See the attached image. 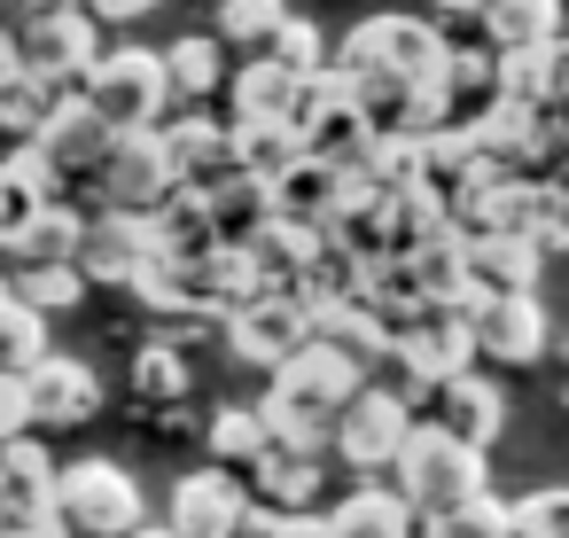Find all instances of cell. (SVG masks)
Here are the masks:
<instances>
[{
	"label": "cell",
	"instance_id": "cell-1",
	"mask_svg": "<svg viewBox=\"0 0 569 538\" xmlns=\"http://www.w3.org/2000/svg\"><path fill=\"white\" fill-rule=\"evenodd\" d=\"M359 390H367V367H359V359H343L336 343H305V351L266 382L258 414H266L273 445H289V452H328L336 414H343Z\"/></svg>",
	"mask_w": 569,
	"mask_h": 538
},
{
	"label": "cell",
	"instance_id": "cell-2",
	"mask_svg": "<svg viewBox=\"0 0 569 538\" xmlns=\"http://www.w3.org/2000/svg\"><path fill=\"white\" fill-rule=\"evenodd\" d=\"M336 71L351 87H452V40L421 17H367L343 32Z\"/></svg>",
	"mask_w": 569,
	"mask_h": 538
},
{
	"label": "cell",
	"instance_id": "cell-3",
	"mask_svg": "<svg viewBox=\"0 0 569 538\" xmlns=\"http://www.w3.org/2000/svg\"><path fill=\"white\" fill-rule=\"evenodd\" d=\"M390 491H398L421 522H437V515L483 499L491 484H483V452H476V445L445 437L437 421H413V437H406V452H398V468H390Z\"/></svg>",
	"mask_w": 569,
	"mask_h": 538
},
{
	"label": "cell",
	"instance_id": "cell-4",
	"mask_svg": "<svg viewBox=\"0 0 569 538\" xmlns=\"http://www.w3.org/2000/svg\"><path fill=\"white\" fill-rule=\"evenodd\" d=\"M87 102L110 133H157L172 118V87H164V48H102Z\"/></svg>",
	"mask_w": 569,
	"mask_h": 538
},
{
	"label": "cell",
	"instance_id": "cell-5",
	"mask_svg": "<svg viewBox=\"0 0 569 538\" xmlns=\"http://www.w3.org/2000/svg\"><path fill=\"white\" fill-rule=\"evenodd\" d=\"M56 515H63L71 538H133V530L149 522V499H141L133 468H118V460L94 452V460H71V468H63Z\"/></svg>",
	"mask_w": 569,
	"mask_h": 538
},
{
	"label": "cell",
	"instance_id": "cell-6",
	"mask_svg": "<svg viewBox=\"0 0 569 538\" xmlns=\"http://www.w3.org/2000/svg\"><path fill=\"white\" fill-rule=\"evenodd\" d=\"M289 126H297V141H305V157H328L336 172H359V157H367V141H375V133H367V110H359V87H351L336 63L297 87Z\"/></svg>",
	"mask_w": 569,
	"mask_h": 538
},
{
	"label": "cell",
	"instance_id": "cell-7",
	"mask_svg": "<svg viewBox=\"0 0 569 538\" xmlns=\"http://www.w3.org/2000/svg\"><path fill=\"white\" fill-rule=\"evenodd\" d=\"M17 56H24V79H40V87H56V94H87V79H94V63H102V24H94L87 9H71V17H32V24H17Z\"/></svg>",
	"mask_w": 569,
	"mask_h": 538
},
{
	"label": "cell",
	"instance_id": "cell-8",
	"mask_svg": "<svg viewBox=\"0 0 569 538\" xmlns=\"http://www.w3.org/2000/svg\"><path fill=\"white\" fill-rule=\"evenodd\" d=\"M406 437H413V398H406V390H382V382H367V390H359V398L336 414V437H328V452H336L343 468L375 476V468H398Z\"/></svg>",
	"mask_w": 569,
	"mask_h": 538
},
{
	"label": "cell",
	"instance_id": "cell-9",
	"mask_svg": "<svg viewBox=\"0 0 569 538\" xmlns=\"http://www.w3.org/2000/svg\"><path fill=\"white\" fill-rule=\"evenodd\" d=\"M94 188H102V211H141V219L164 211L180 196V172L164 157V133H118L110 157H102V172H94Z\"/></svg>",
	"mask_w": 569,
	"mask_h": 538
},
{
	"label": "cell",
	"instance_id": "cell-10",
	"mask_svg": "<svg viewBox=\"0 0 569 538\" xmlns=\"http://www.w3.org/2000/svg\"><path fill=\"white\" fill-rule=\"evenodd\" d=\"M390 359L406 367L413 390H445L452 375L476 367V336H468V312H413L406 328H390Z\"/></svg>",
	"mask_w": 569,
	"mask_h": 538
},
{
	"label": "cell",
	"instance_id": "cell-11",
	"mask_svg": "<svg viewBox=\"0 0 569 538\" xmlns=\"http://www.w3.org/2000/svg\"><path fill=\"white\" fill-rule=\"evenodd\" d=\"M227 343H234V359H242V367L281 375V367H289V359L312 343V312H305L297 297L266 289V297H250L242 312H227Z\"/></svg>",
	"mask_w": 569,
	"mask_h": 538
},
{
	"label": "cell",
	"instance_id": "cell-12",
	"mask_svg": "<svg viewBox=\"0 0 569 538\" xmlns=\"http://www.w3.org/2000/svg\"><path fill=\"white\" fill-rule=\"evenodd\" d=\"M17 390H24V421H32V437H40V429H87V421L102 414V382H94V367H87V359H63V351H48Z\"/></svg>",
	"mask_w": 569,
	"mask_h": 538
},
{
	"label": "cell",
	"instance_id": "cell-13",
	"mask_svg": "<svg viewBox=\"0 0 569 538\" xmlns=\"http://www.w3.org/2000/svg\"><path fill=\"white\" fill-rule=\"evenodd\" d=\"M250 530V484L234 468H188L172 484V538H242Z\"/></svg>",
	"mask_w": 569,
	"mask_h": 538
},
{
	"label": "cell",
	"instance_id": "cell-14",
	"mask_svg": "<svg viewBox=\"0 0 569 538\" xmlns=\"http://www.w3.org/2000/svg\"><path fill=\"white\" fill-rule=\"evenodd\" d=\"M157 266V235L141 211H87V242H79V273L87 281H118L133 289Z\"/></svg>",
	"mask_w": 569,
	"mask_h": 538
},
{
	"label": "cell",
	"instance_id": "cell-15",
	"mask_svg": "<svg viewBox=\"0 0 569 538\" xmlns=\"http://www.w3.org/2000/svg\"><path fill=\"white\" fill-rule=\"evenodd\" d=\"M468 336H476V359L530 367L546 351V305L538 297H483V305H468Z\"/></svg>",
	"mask_w": 569,
	"mask_h": 538
},
{
	"label": "cell",
	"instance_id": "cell-16",
	"mask_svg": "<svg viewBox=\"0 0 569 538\" xmlns=\"http://www.w3.org/2000/svg\"><path fill=\"white\" fill-rule=\"evenodd\" d=\"M110 141H118V133L94 118V102H87V94H63V102H56V118L40 126V141H32V149H40V157L63 172V188H71V180H94V172H102Z\"/></svg>",
	"mask_w": 569,
	"mask_h": 538
},
{
	"label": "cell",
	"instance_id": "cell-17",
	"mask_svg": "<svg viewBox=\"0 0 569 538\" xmlns=\"http://www.w3.org/2000/svg\"><path fill=\"white\" fill-rule=\"evenodd\" d=\"M157 133H164V157H172L180 188H219V180H234V126L188 110V118H164Z\"/></svg>",
	"mask_w": 569,
	"mask_h": 538
},
{
	"label": "cell",
	"instance_id": "cell-18",
	"mask_svg": "<svg viewBox=\"0 0 569 538\" xmlns=\"http://www.w3.org/2000/svg\"><path fill=\"white\" fill-rule=\"evenodd\" d=\"M429 398H437V414H429V421H437L445 437H460V445H476V452H491V445H499V429H507V398H499V382H491V375H476V367H468V375H452V382H445V390H429Z\"/></svg>",
	"mask_w": 569,
	"mask_h": 538
},
{
	"label": "cell",
	"instance_id": "cell-19",
	"mask_svg": "<svg viewBox=\"0 0 569 538\" xmlns=\"http://www.w3.org/2000/svg\"><path fill=\"white\" fill-rule=\"evenodd\" d=\"M87 242V211L79 203H48L40 219H24L9 242H0V273H40V266H79Z\"/></svg>",
	"mask_w": 569,
	"mask_h": 538
},
{
	"label": "cell",
	"instance_id": "cell-20",
	"mask_svg": "<svg viewBox=\"0 0 569 538\" xmlns=\"http://www.w3.org/2000/svg\"><path fill=\"white\" fill-rule=\"evenodd\" d=\"M343 196H351V172H336L328 157H297L281 180H266V203H273V219H289V227H328Z\"/></svg>",
	"mask_w": 569,
	"mask_h": 538
},
{
	"label": "cell",
	"instance_id": "cell-21",
	"mask_svg": "<svg viewBox=\"0 0 569 538\" xmlns=\"http://www.w3.org/2000/svg\"><path fill=\"white\" fill-rule=\"evenodd\" d=\"M56 484H63V468L32 429L0 445V515H56Z\"/></svg>",
	"mask_w": 569,
	"mask_h": 538
},
{
	"label": "cell",
	"instance_id": "cell-22",
	"mask_svg": "<svg viewBox=\"0 0 569 538\" xmlns=\"http://www.w3.org/2000/svg\"><path fill=\"white\" fill-rule=\"evenodd\" d=\"M460 273H468V305H483V297H530V273H538V242H515V235H483V242H460Z\"/></svg>",
	"mask_w": 569,
	"mask_h": 538
},
{
	"label": "cell",
	"instance_id": "cell-23",
	"mask_svg": "<svg viewBox=\"0 0 569 538\" xmlns=\"http://www.w3.org/2000/svg\"><path fill=\"white\" fill-rule=\"evenodd\" d=\"M320 484H328L320 452H289V445H273L250 468V499L273 507V515H320Z\"/></svg>",
	"mask_w": 569,
	"mask_h": 538
},
{
	"label": "cell",
	"instance_id": "cell-24",
	"mask_svg": "<svg viewBox=\"0 0 569 538\" xmlns=\"http://www.w3.org/2000/svg\"><path fill=\"white\" fill-rule=\"evenodd\" d=\"M297 87H305V79H289L273 56H250V63L227 79V102H234V118H227V126H289Z\"/></svg>",
	"mask_w": 569,
	"mask_h": 538
},
{
	"label": "cell",
	"instance_id": "cell-25",
	"mask_svg": "<svg viewBox=\"0 0 569 538\" xmlns=\"http://www.w3.org/2000/svg\"><path fill=\"white\" fill-rule=\"evenodd\" d=\"M491 56H522V48H561V0H491L476 17Z\"/></svg>",
	"mask_w": 569,
	"mask_h": 538
},
{
	"label": "cell",
	"instance_id": "cell-26",
	"mask_svg": "<svg viewBox=\"0 0 569 538\" xmlns=\"http://www.w3.org/2000/svg\"><path fill=\"white\" fill-rule=\"evenodd\" d=\"M336 538H421V515L390 491V484H359L336 515H328Z\"/></svg>",
	"mask_w": 569,
	"mask_h": 538
},
{
	"label": "cell",
	"instance_id": "cell-27",
	"mask_svg": "<svg viewBox=\"0 0 569 538\" xmlns=\"http://www.w3.org/2000/svg\"><path fill=\"white\" fill-rule=\"evenodd\" d=\"M164 87H172V110L188 102H203V94H219L227 87V56H219V32H188V40H172L164 48Z\"/></svg>",
	"mask_w": 569,
	"mask_h": 538
},
{
	"label": "cell",
	"instance_id": "cell-28",
	"mask_svg": "<svg viewBox=\"0 0 569 538\" xmlns=\"http://www.w3.org/2000/svg\"><path fill=\"white\" fill-rule=\"evenodd\" d=\"M266 452H273V429H266L258 406H219V414H211V460H219V468L242 476V468H258Z\"/></svg>",
	"mask_w": 569,
	"mask_h": 538
},
{
	"label": "cell",
	"instance_id": "cell-29",
	"mask_svg": "<svg viewBox=\"0 0 569 538\" xmlns=\"http://www.w3.org/2000/svg\"><path fill=\"white\" fill-rule=\"evenodd\" d=\"M546 94H553V48L491 56V102H515V110H546Z\"/></svg>",
	"mask_w": 569,
	"mask_h": 538
},
{
	"label": "cell",
	"instance_id": "cell-30",
	"mask_svg": "<svg viewBox=\"0 0 569 538\" xmlns=\"http://www.w3.org/2000/svg\"><path fill=\"white\" fill-rule=\"evenodd\" d=\"M305 157V141H297V126H234V172L242 180H281L289 165Z\"/></svg>",
	"mask_w": 569,
	"mask_h": 538
},
{
	"label": "cell",
	"instance_id": "cell-31",
	"mask_svg": "<svg viewBox=\"0 0 569 538\" xmlns=\"http://www.w3.org/2000/svg\"><path fill=\"white\" fill-rule=\"evenodd\" d=\"M48 359V320L32 312V305H17V297H0V375H32Z\"/></svg>",
	"mask_w": 569,
	"mask_h": 538
},
{
	"label": "cell",
	"instance_id": "cell-32",
	"mask_svg": "<svg viewBox=\"0 0 569 538\" xmlns=\"http://www.w3.org/2000/svg\"><path fill=\"white\" fill-rule=\"evenodd\" d=\"M9 297H17V305H32L40 320H56V312H71V305L87 297V273H79V266H40V273H9Z\"/></svg>",
	"mask_w": 569,
	"mask_h": 538
},
{
	"label": "cell",
	"instance_id": "cell-33",
	"mask_svg": "<svg viewBox=\"0 0 569 538\" xmlns=\"http://www.w3.org/2000/svg\"><path fill=\"white\" fill-rule=\"evenodd\" d=\"M281 24H289L281 0H219V40H234V48H250V56H266Z\"/></svg>",
	"mask_w": 569,
	"mask_h": 538
},
{
	"label": "cell",
	"instance_id": "cell-34",
	"mask_svg": "<svg viewBox=\"0 0 569 538\" xmlns=\"http://www.w3.org/2000/svg\"><path fill=\"white\" fill-rule=\"evenodd\" d=\"M56 87H40V79H17V87H0V133H17V149L24 141H40V126L56 118Z\"/></svg>",
	"mask_w": 569,
	"mask_h": 538
},
{
	"label": "cell",
	"instance_id": "cell-35",
	"mask_svg": "<svg viewBox=\"0 0 569 538\" xmlns=\"http://www.w3.org/2000/svg\"><path fill=\"white\" fill-rule=\"evenodd\" d=\"M266 56H273L289 79H320V71L336 63V48L320 40V24H305V17H289V24L273 32V48H266Z\"/></svg>",
	"mask_w": 569,
	"mask_h": 538
},
{
	"label": "cell",
	"instance_id": "cell-36",
	"mask_svg": "<svg viewBox=\"0 0 569 538\" xmlns=\"http://www.w3.org/2000/svg\"><path fill=\"white\" fill-rule=\"evenodd\" d=\"M421 538H515V515H507V499H468V507H452V515H437V522H421Z\"/></svg>",
	"mask_w": 569,
	"mask_h": 538
},
{
	"label": "cell",
	"instance_id": "cell-37",
	"mask_svg": "<svg viewBox=\"0 0 569 538\" xmlns=\"http://www.w3.org/2000/svg\"><path fill=\"white\" fill-rule=\"evenodd\" d=\"M507 515H515V538H569V484L522 491V499H507Z\"/></svg>",
	"mask_w": 569,
	"mask_h": 538
},
{
	"label": "cell",
	"instance_id": "cell-38",
	"mask_svg": "<svg viewBox=\"0 0 569 538\" xmlns=\"http://www.w3.org/2000/svg\"><path fill=\"white\" fill-rule=\"evenodd\" d=\"M133 390L141 398H188V351L180 343H149L133 359Z\"/></svg>",
	"mask_w": 569,
	"mask_h": 538
},
{
	"label": "cell",
	"instance_id": "cell-39",
	"mask_svg": "<svg viewBox=\"0 0 569 538\" xmlns=\"http://www.w3.org/2000/svg\"><path fill=\"white\" fill-rule=\"evenodd\" d=\"M452 102L491 110V48H452Z\"/></svg>",
	"mask_w": 569,
	"mask_h": 538
},
{
	"label": "cell",
	"instance_id": "cell-40",
	"mask_svg": "<svg viewBox=\"0 0 569 538\" xmlns=\"http://www.w3.org/2000/svg\"><path fill=\"white\" fill-rule=\"evenodd\" d=\"M242 538H336V530H328V515H273V507L250 499V530Z\"/></svg>",
	"mask_w": 569,
	"mask_h": 538
},
{
	"label": "cell",
	"instance_id": "cell-41",
	"mask_svg": "<svg viewBox=\"0 0 569 538\" xmlns=\"http://www.w3.org/2000/svg\"><path fill=\"white\" fill-rule=\"evenodd\" d=\"M0 538H71L63 515H0Z\"/></svg>",
	"mask_w": 569,
	"mask_h": 538
},
{
	"label": "cell",
	"instance_id": "cell-42",
	"mask_svg": "<svg viewBox=\"0 0 569 538\" xmlns=\"http://www.w3.org/2000/svg\"><path fill=\"white\" fill-rule=\"evenodd\" d=\"M79 9L94 17V24H133V17H149L157 0H79Z\"/></svg>",
	"mask_w": 569,
	"mask_h": 538
},
{
	"label": "cell",
	"instance_id": "cell-43",
	"mask_svg": "<svg viewBox=\"0 0 569 538\" xmlns=\"http://www.w3.org/2000/svg\"><path fill=\"white\" fill-rule=\"evenodd\" d=\"M546 110H553V118H569V40L553 48V94H546Z\"/></svg>",
	"mask_w": 569,
	"mask_h": 538
},
{
	"label": "cell",
	"instance_id": "cell-44",
	"mask_svg": "<svg viewBox=\"0 0 569 538\" xmlns=\"http://www.w3.org/2000/svg\"><path fill=\"white\" fill-rule=\"evenodd\" d=\"M24 79V56H17V24H0V87Z\"/></svg>",
	"mask_w": 569,
	"mask_h": 538
},
{
	"label": "cell",
	"instance_id": "cell-45",
	"mask_svg": "<svg viewBox=\"0 0 569 538\" xmlns=\"http://www.w3.org/2000/svg\"><path fill=\"white\" fill-rule=\"evenodd\" d=\"M79 0H17V24H32V17H71Z\"/></svg>",
	"mask_w": 569,
	"mask_h": 538
},
{
	"label": "cell",
	"instance_id": "cell-46",
	"mask_svg": "<svg viewBox=\"0 0 569 538\" xmlns=\"http://www.w3.org/2000/svg\"><path fill=\"white\" fill-rule=\"evenodd\" d=\"M429 9H437V17H483L491 0H429Z\"/></svg>",
	"mask_w": 569,
	"mask_h": 538
},
{
	"label": "cell",
	"instance_id": "cell-47",
	"mask_svg": "<svg viewBox=\"0 0 569 538\" xmlns=\"http://www.w3.org/2000/svg\"><path fill=\"white\" fill-rule=\"evenodd\" d=\"M133 538H172V522H141V530H133Z\"/></svg>",
	"mask_w": 569,
	"mask_h": 538
},
{
	"label": "cell",
	"instance_id": "cell-48",
	"mask_svg": "<svg viewBox=\"0 0 569 538\" xmlns=\"http://www.w3.org/2000/svg\"><path fill=\"white\" fill-rule=\"evenodd\" d=\"M9 17H17V0H0V24H9Z\"/></svg>",
	"mask_w": 569,
	"mask_h": 538
}]
</instances>
